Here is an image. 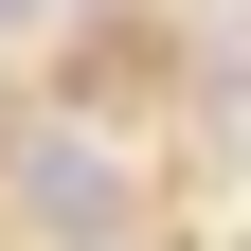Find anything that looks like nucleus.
<instances>
[{"instance_id": "obj_1", "label": "nucleus", "mask_w": 251, "mask_h": 251, "mask_svg": "<svg viewBox=\"0 0 251 251\" xmlns=\"http://www.w3.org/2000/svg\"><path fill=\"white\" fill-rule=\"evenodd\" d=\"M18 198H36V233H72V251L126 233V179L90 162V144H18Z\"/></svg>"}, {"instance_id": "obj_2", "label": "nucleus", "mask_w": 251, "mask_h": 251, "mask_svg": "<svg viewBox=\"0 0 251 251\" xmlns=\"http://www.w3.org/2000/svg\"><path fill=\"white\" fill-rule=\"evenodd\" d=\"M0 18H54V0H0Z\"/></svg>"}]
</instances>
